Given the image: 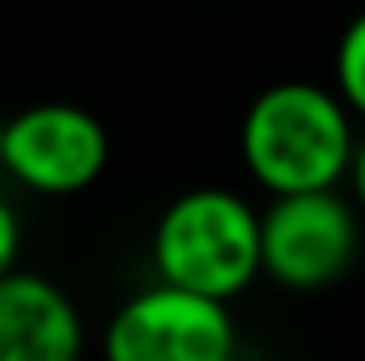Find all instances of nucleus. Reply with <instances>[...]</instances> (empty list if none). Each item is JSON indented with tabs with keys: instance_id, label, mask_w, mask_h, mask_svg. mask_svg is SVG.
Returning <instances> with one entry per match:
<instances>
[{
	"instance_id": "nucleus-1",
	"label": "nucleus",
	"mask_w": 365,
	"mask_h": 361,
	"mask_svg": "<svg viewBox=\"0 0 365 361\" xmlns=\"http://www.w3.org/2000/svg\"><path fill=\"white\" fill-rule=\"evenodd\" d=\"M242 162L268 195L336 191L349 179L357 132L353 111L336 90L314 81H280L259 93L242 115Z\"/></svg>"
},
{
	"instance_id": "nucleus-4",
	"label": "nucleus",
	"mask_w": 365,
	"mask_h": 361,
	"mask_svg": "<svg viewBox=\"0 0 365 361\" xmlns=\"http://www.w3.org/2000/svg\"><path fill=\"white\" fill-rule=\"evenodd\" d=\"M234 349L230 306L166 280L128 298L102 336L106 361H234Z\"/></svg>"
},
{
	"instance_id": "nucleus-7",
	"label": "nucleus",
	"mask_w": 365,
	"mask_h": 361,
	"mask_svg": "<svg viewBox=\"0 0 365 361\" xmlns=\"http://www.w3.org/2000/svg\"><path fill=\"white\" fill-rule=\"evenodd\" d=\"M336 93L357 119H365V13L344 26L336 43Z\"/></svg>"
},
{
	"instance_id": "nucleus-9",
	"label": "nucleus",
	"mask_w": 365,
	"mask_h": 361,
	"mask_svg": "<svg viewBox=\"0 0 365 361\" xmlns=\"http://www.w3.org/2000/svg\"><path fill=\"white\" fill-rule=\"evenodd\" d=\"M349 179H353V195H357V204L365 208V136L357 141V153H353V171H349Z\"/></svg>"
},
{
	"instance_id": "nucleus-5",
	"label": "nucleus",
	"mask_w": 365,
	"mask_h": 361,
	"mask_svg": "<svg viewBox=\"0 0 365 361\" xmlns=\"http://www.w3.org/2000/svg\"><path fill=\"white\" fill-rule=\"evenodd\" d=\"M110 162L106 128L86 106L38 102L4 119L0 171L38 195H77L102 179Z\"/></svg>"
},
{
	"instance_id": "nucleus-6",
	"label": "nucleus",
	"mask_w": 365,
	"mask_h": 361,
	"mask_svg": "<svg viewBox=\"0 0 365 361\" xmlns=\"http://www.w3.org/2000/svg\"><path fill=\"white\" fill-rule=\"evenodd\" d=\"M86 327L73 298L34 272L0 280V361H81Z\"/></svg>"
},
{
	"instance_id": "nucleus-10",
	"label": "nucleus",
	"mask_w": 365,
	"mask_h": 361,
	"mask_svg": "<svg viewBox=\"0 0 365 361\" xmlns=\"http://www.w3.org/2000/svg\"><path fill=\"white\" fill-rule=\"evenodd\" d=\"M0 136H4V119H0Z\"/></svg>"
},
{
	"instance_id": "nucleus-8",
	"label": "nucleus",
	"mask_w": 365,
	"mask_h": 361,
	"mask_svg": "<svg viewBox=\"0 0 365 361\" xmlns=\"http://www.w3.org/2000/svg\"><path fill=\"white\" fill-rule=\"evenodd\" d=\"M17 251H21V225H17V213L13 204L0 195V280L13 276V264H17Z\"/></svg>"
},
{
	"instance_id": "nucleus-2",
	"label": "nucleus",
	"mask_w": 365,
	"mask_h": 361,
	"mask_svg": "<svg viewBox=\"0 0 365 361\" xmlns=\"http://www.w3.org/2000/svg\"><path fill=\"white\" fill-rule=\"evenodd\" d=\"M153 268L166 285L230 302L259 272V213L225 187H195L166 204L153 230Z\"/></svg>"
},
{
	"instance_id": "nucleus-3",
	"label": "nucleus",
	"mask_w": 365,
	"mask_h": 361,
	"mask_svg": "<svg viewBox=\"0 0 365 361\" xmlns=\"http://www.w3.org/2000/svg\"><path fill=\"white\" fill-rule=\"evenodd\" d=\"M361 251L357 208L340 191L276 195L259 213V264L289 293L340 285Z\"/></svg>"
}]
</instances>
